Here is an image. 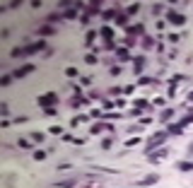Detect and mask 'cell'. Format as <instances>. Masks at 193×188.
<instances>
[{
  "label": "cell",
  "instance_id": "cell-3",
  "mask_svg": "<svg viewBox=\"0 0 193 188\" xmlns=\"http://www.w3.org/2000/svg\"><path fill=\"white\" fill-rule=\"evenodd\" d=\"M31 70H34V68H31V65H24V68H22V70H17L15 75H17V77H24V75H27V73H31Z\"/></svg>",
  "mask_w": 193,
  "mask_h": 188
},
{
  "label": "cell",
  "instance_id": "cell-2",
  "mask_svg": "<svg viewBox=\"0 0 193 188\" xmlns=\"http://www.w3.org/2000/svg\"><path fill=\"white\" fill-rule=\"evenodd\" d=\"M53 101H55V94H46V96H41V101H39V104L48 106V104H53Z\"/></svg>",
  "mask_w": 193,
  "mask_h": 188
},
{
  "label": "cell",
  "instance_id": "cell-1",
  "mask_svg": "<svg viewBox=\"0 0 193 188\" xmlns=\"http://www.w3.org/2000/svg\"><path fill=\"white\" fill-rule=\"evenodd\" d=\"M169 22H174V24H184V15H176V12H169Z\"/></svg>",
  "mask_w": 193,
  "mask_h": 188
}]
</instances>
